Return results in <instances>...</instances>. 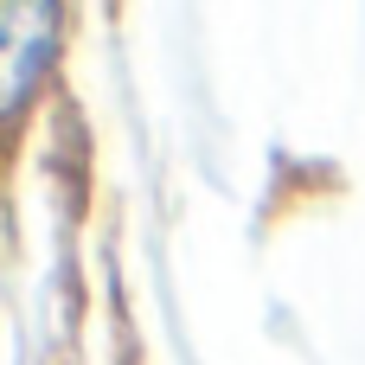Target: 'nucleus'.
<instances>
[{
    "label": "nucleus",
    "mask_w": 365,
    "mask_h": 365,
    "mask_svg": "<svg viewBox=\"0 0 365 365\" xmlns=\"http://www.w3.org/2000/svg\"><path fill=\"white\" fill-rule=\"evenodd\" d=\"M58 45V0H0V122L32 103Z\"/></svg>",
    "instance_id": "1"
}]
</instances>
